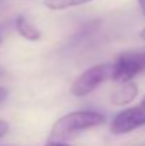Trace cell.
<instances>
[{
  "instance_id": "5b68a950",
  "label": "cell",
  "mask_w": 145,
  "mask_h": 146,
  "mask_svg": "<svg viewBox=\"0 0 145 146\" xmlns=\"http://www.w3.org/2000/svg\"><path fill=\"white\" fill-rule=\"evenodd\" d=\"M138 95V88L132 81H124L121 85L111 94V102L114 105H127L132 102Z\"/></svg>"
},
{
  "instance_id": "6da1fadb",
  "label": "cell",
  "mask_w": 145,
  "mask_h": 146,
  "mask_svg": "<svg viewBox=\"0 0 145 146\" xmlns=\"http://www.w3.org/2000/svg\"><path fill=\"white\" fill-rule=\"evenodd\" d=\"M105 122V116L96 111H76L61 116L51 128L50 141H63L76 133L100 126Z\"/></svg>"
},
{
  "instance_id": "52a82bcc",
  "label": "cell",
  "mask_w": 145,
  "mask_h": 146,
  "mask_svg": "<svg viewBox=\"0 0 145 146\" xmlns=\"http://www.w3.org/2000/svg\"><path fill=\"white\" fill-rule=\"evenodd\" d=\"M93 0H44V6L50 10H65L70 7L81 6Z\"/></svg>"
},
{
  "instance_id": "8992f818",
  "label": "cell",
  "mask_w": 145,
  "mask_h": 146,
  "mask_svg": "<svg viewBox=\"0 0 145 146\" xmlns=\"http://www.w3.org/2000/svg\"><path fill=\"white\" fill-rule=\"evenodd\" d=\"M16 29L21 37H24L29 41H37L41 37L40 30H37L30 21H27L23 16H19L16 19Z\"/></svg>"
},
{
  "instance_id": "7a4b0ae2",
  "label": "cell",
  "mask_w": 145,
  "mask_h": 146,
  "mask_svg": "<svg viewBox=\"0 0 145 146\" xmlns=\"http://www.w3.org/2000/svg\"><path fill=\"white\" fill-rule=\"evenodd\" d=\"M145 71V51L132 50L121 52L112 64V80L118 82L131 81Z\"/></svg>"
},
{
  "instance_id": "ba28073f",
  "label": "cell",
  "mask_w": 145,
  "mask_h": 146,
  "mask_svg": "<svg viewBox=\"0 0 145 146\" xmlns=\"http://www.w3.org/2000/svg\"><path fill=\"white\" fill-rule=\"evenodd\" d=\"M7 131H9V123H7L6 121L0 119V139L7 133Z\"/></svg>"
},
{
  "instance_id": "8fae6325",
  "label": "cell",
  "mask_w": 145,
  "mask_h": 146,
  "mask_svg": "<svg viewBox=\"0 0 145 146\" xmlns=\"http://www.w3.org/2000/svg\"><path fill=\"white\" fill-rule=\"evenodd\" d=\"M138 4H140V9H141L142 14L145 16V0H138Z\"/></svg>"
},
{
  "instance_id": "277c9868",
  "label": "cell",
  "mask_w": 145,
  "mask_h": 146,
  "mask_svg": "<svg viewBox=\"0 0 145 146\" xmlns=\"http://www.w3.org/2000/svg\"><path fill=\"white\" fill-rule=\"evenodd\" d=\"M145 125V97L140 104L128 109L121 111L111 123V132L114 135L128 133Z\"/></svg>"
},
{
  "instance_id": "7c38bea8",
  "label": "cell",
  "mask_w": 145,
  "mask_h": 146,
  "mask_svg": "<svg viewBox=\"0 0 145 146\" xmlns=\"http://www.w3.org/2000/svg\"><path fill=\"white\" fill-rule=\"evenodd\" d=\"M140 37H141L142 40H145V29L142 30V31H141V33H140Z\"/></svg>"
},
{
  "instance_id": "30bf717a",
  "label": "cell",
  "mask_w": 145,
  "mask_h": 146,
  "mask_svg": "<svg viewBox=\"0 0 145 146\" xmlns=\"http://www.w3.org/2000/svg\"><path fill=\"white\" fill-rule=\"evenodd\" d=\"M7 94H9V91H7L6 88H1V87H0V102H3V101L7 98Z\"/></svg>"
},
{
  "instance_id": "3957f363",
  "label": "cell",
  "mask_w": 145,
  "mask_h": 146,
  "mask_svg": "<svg viewBox=\"0 0 145 146\" xmlns=\"http://www.w3.org/2000/svg\"><path fill=\"white\" fill-rule=\"evenodd\" d=\"M112 77V64H97L86 70L76 78L71 85V94L74 97H86L98 88L100 84Z\"/></svg>"
},
{
  "instance_id": "9c48e42d",
  "label": "cell",
  "mask_w": 145,
  "mask_h": 146,
  "mask_svg": "<svg viewBox=\"0 0 145 146\" xmlns=\"http://www.w3.org/2000/svg\"><path fill=\"white\" fill-rule=\"evenodd\" d=\"M46 146H73V145L64 143V142H61V141H50Z\"/></svg>"
}]
</instances>
